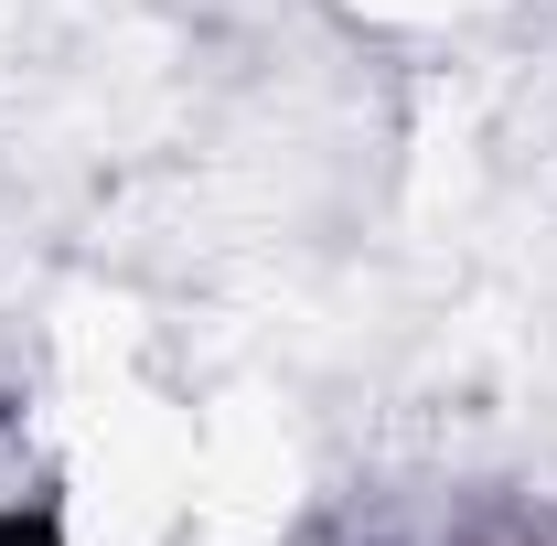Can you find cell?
<instances>
[{
  "label": "cell",
  "mask_w": 557,
  "mask_h": 546,
  "mask_svg": "<svg viewBox=\"0 0 557 546\" xmlns=\"http://www.w3.org/2000/svg\"><path fill=\"white\" fill-rule=\"evenodd\" d=\"M375 22H461V11H483V0H364Z\"/></svg>",
  "instance_id": "6da1fadb"
}]
</instances>
